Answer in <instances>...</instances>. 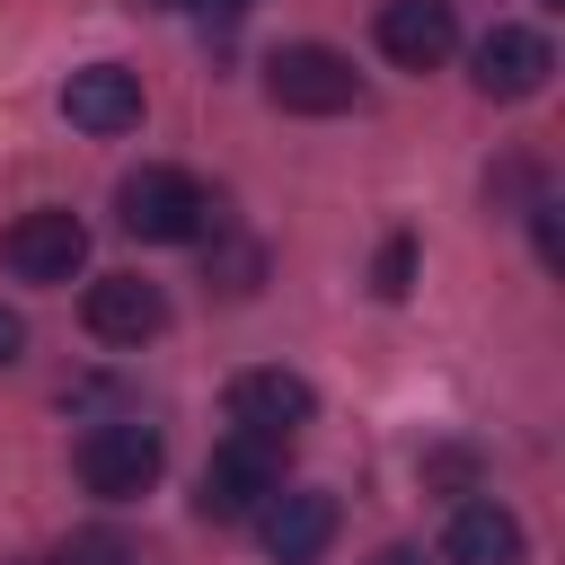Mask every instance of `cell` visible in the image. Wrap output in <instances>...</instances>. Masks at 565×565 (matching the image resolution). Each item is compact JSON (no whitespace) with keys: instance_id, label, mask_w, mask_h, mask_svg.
Listing matches in <instances>:
<instances>
[{"instance_id":"obj_1","label":"cell","mask_w":565,"mask_h":565,"mask_svg":"<svg viewBox=\"0 0 565 565\" xmlns=\"http://www.w3.org/2000/svg\"><path fill=\"white\" fill-rule=\"evenodd\" d=\"M115 221H124V238H141V247H194V238L212 230V194H203L185 168H132V177L115 185Z\"/></svg>"},{"instance_id":"obj_13","label":"cell","mask_w":565,"mask_h":565,"mask_svg":"<svg viewBox=\"0 0 565 565\" xmlns=\"http://www.w3.org/2000/svg\"><path fill=\"white\" fill-rule=\"evenodd\" d=\"M371 291H380V300H406V291H415V238H406V230L380 247V265H371Z\"/></svg>"},{"instance_id":"obj_5","label":"cell","mask_w":565,"mask_h":565,"mask_svg":"<svg viewBox=\"0 0 565 565\" xmlns=\"http://www.w3.org/2000/svg\"><path fill=\"white\" fill-rule=\"evenodd\" d=\"M547 71H556V44H547L539 26H486V35H477V53H468L477 97H494V106L539 97V88H547Z\"/></svg>"},{"instance_id":"obj_2","label":"cell","mask_w":565,"mask_h":565,"mask_svg":"<svg viewBox=\"0 0 565 565\" xmlns=\"http://www.w3.org/2000/svg\"><path fill=\"white\" fill-rule=\"evenodd\" d=\"M159 468H168V441H159V424H141V415H106V424H88V441H79V486H88L97 503L150 494Z\"/></svg>"},{"instance_id":"obj_7","label":"cell","mask_w":565,"mask_h":565,"mask_svg":"<svg viewBox=\"0 0 565 565\" xmlns=\"http://www.w3.org/2000/svg\"><path fill=\"white\" fill-rule=\"evenodd\" d=\"M318 415V388L300 380V371H282V362H265V371H238L230 380V424L247 433V441H291L300 424Z\"/></svg>"},{"instance_id":"obj_15","label":"cell","mask_w":565,"mask_h":565,"mask_svg":"<svg viewBox=\"0 0 565 565\" xmlns=\"http://www.w3.org/2000/svg\"><path fill=\"white\" fill-rule=\"evenodd\" d=\"M530 230H539V265H565V238H556V203H530Z\"/></svg>"},{"instance_id":"obj_12","label":"cell","mask_w":565,"mask_h":565,"mask_svg":"<svg viewBox=\"0 0 565 565\" xmlns=\"http://www.w3.org/2000/svg\"><path fill=\"white\" fill-rule=\"evenodd\" d=\"M441 556H450V565H521V556H530V530H521V512H512V503L468 494V503L450 512Z\"/></svg>"},{"instance_id":"obj_11","label":"cell","mask_w":565,"mask_h":565,"mask_svg":"<svg viewBox=\"0 0 565 565\" xmlns=\"http://www.w3.org/2000/svg\"><path fill=\"white\" fill-rule=\"evenodd\" d=\"M371 35H380V53H388L397 71H441V62L459 53V18H450V0H388Z\"/></svg>"},{"instance_id":"obj_8","label":"cell","mask_w":565,"mask_h":565,"mask_svg":"<svg viewBox=\"0 0 565 565\" xmlns=\"http://www.w3.org/2000/svg\"><path fill=\"white\" fill-rule=\"evenodd\" d=\"M79 318H88V335H97V344L141 353V344L168 327V291H159L150 274H97V282L79 291Z\"/></svg>"},{"instance_id":"obj_14","label":"cell","mask_w":565,"mask_h":565,"mask_svg":"<svg viewBox=\"0 0 565 565\" xmlns=\"http://www.w3.org/2000/svg\"><path fill=\"white\" fill-rule=\"evenodd\" d=\"M53 565H132V547H124L115 530H79V539H71Z\"/></svg>"},{"instance_id":"obj_3","label":"cell","mask_w":565,"mask_h":565,"mask_svg":"<svg viewBox=\"0 0 565 565\" xmlns=\"http://www.w3.org/2000/svg\"><path fill=\"white\" fill-rule=\"evenodd\" d=\"M274 494H282V450L274 441H247V433H230L203 459V477H194V512L203 521H256Z\"/></svg>"},{"instance_id":"obj_17","label":"cell","mask_w":565,"mask_h":565,"mask_svg":"<svg viewBox=\"0 0 565 565\" xmlns=\"http://www.w3.org/2000/svg\"><path fill=\"white\" fill-rule=\"evenodd\" d=\"M371 565H433V556H424V547H380Z\"/></svg>"},{"instance_id":"obj_6","label":"cell","mask_w":565,"mask_h":565,"mask_svg":"<svg viewBox=\"0 0 565 565\" xmlns=\"http://www.w3.org/2000/svg\"><path fill=\"white\" fill-rule=\"evenodd\" d=\"M0 256H9V274H18V282H71V274L88 265V221H79V212H62V203L18 212V221H9V238H0Z\"/></svg>"},{"instance_id":"obj_9","label":"cell","mask_w":565,"mask_h":565,"mask_svg":"<svg viewBox=\"0 0 565 565\" xmlns=\"http://www.w3.org/2000/svg\"><path fill=\"white\" fill-rule=\"evenodd\" d=\"M62 115H71L79 132H97V141L132 132V124H141V71H124V62L71 71V79H62Z\"/></svg>"},{"instance_id":"obj_4","label":"cell","mask_w":565,"mask_h":565,"mask_svg":"<svg viewBox=\"0 0 565 565\" xmlns=\"http://www.w3.org/2000/svg\"><path fill=\"white\" fill-rule=\"evenodd\" d=\"M265 97L282 115H344V106H362V71L335 44H282L265 62Z\"/></svg>"},{"instance_id":"obj_10","label":"cell","mask_w":565,"mask_h":565,"mask_svg":"<svg viewBox=\"0 0 565 565\" xmlns=\"http://www.w3.org/2000/svg\"><path fill=\"white\" fill-rule=\"evenodd\" d=\"M256 539H265V556H274V565H318V556H327V539H335V494H318V486L274 494V503L256 512Z\"/></svg>"},{"instance_id":"obj_18","label":"cell","mask_w":565,"mask_h":565,"mask_svg":"<svg viewBox=\"0 0 565 565\" xmlns=\"http://www.w3.org/2000/svg\"><path fill=\"white\" fill-rule=\"evenodd\" d=\"M203 9H221V18H238V9H247V0H203Z\"/></svg>"},{"instance_id":"obj_16","label":"cell","mask_w":565,"mask_h":565,"mask_svg":"<svg viewBox=\"0 0 565 565\" xmlns=\"http://www.w3.org/2000/svg\"><path fill=\"white\" fill-rule=\"evenodd\" d=\"M18 353H26V318H18V309H0V371H9Z\"/></svg>"},{"instance_id":"obj_19","label":"cell","mask_w":565,"mask_h":565,"mask_svg":"<svg viewBox=\"0 0 565 565\" xmlns=\"http://www.w3.org/2000/svg\"><path fill=\"white\" fill-rule=\"evenodd\" d=\"M547 9H565V0H547Z\"/></svg>"}]
</instances>
